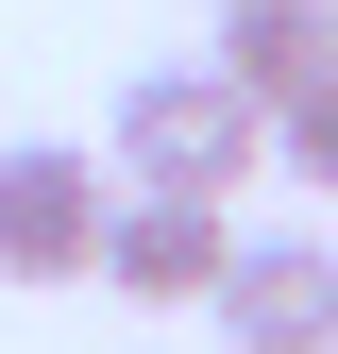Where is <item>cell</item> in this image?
<instances>
[{
  "instance_id": "cell-1",
  "label": "cell",
  "mask_w": 338,
  "mask_h": 354,
  "mask_svg": "<svg viewBox=\"0 0 338 354\" xmlns=\"http://www.w3.org/2000/svg\"><path fill=\"white\" fill-rule=\"evenodd\" d=\"M254 169H271V118H254L220 68H136L118 84V186L136 203H220Z\"/></svg>"
},
{
  "instance_id": "cell-2",
  "label": "cell",
  "mask_w": 338,
  "mask_h": 354,
  "mask_svg": "<svg viewBox=\"0 0 338 354\" xmlns=\"http://www.w3.org/2000/svg\"><path fill=\"white\" fill-rule=\"evenodd\" d=\"M102 219H118V169H84L68 136H17L0 152V287H84Z\"/></svg>"
},
{
  "instance_id": "cell-3",
  "label": "cell",
  "mask_w": 338,
  "mask_h": 354,
  "mask_svg": "<svg viewBox=\"0 0 338 354\" xmlns=\"http://www.w3.org/2000/svg\"><path fill=\"white\" fill-rule=\"evenodd\" d=\"M203 321L237 354H338V236H237L220 287H203Z\"/></svg>"
},
{
  "instance_id": "cell-4",
  "label": "cell",
  "mask_w": 338,
  "mask_h": 354,
  "mask_svg": "<svg viewBox=\"0 0 338 354\" xmlns=\"http://www.w3.org/2000/svg\"><path fill=\"white\" fill-rule=\"evenodd\" d=\"M220 253H237L220 203H136V186H118V219H102V287L152 304V321H186V304L220 287Z\"/></svg>"
},
{
  "instance_id": "cell-5",
  "label": "cell",
  "mask_w": 338,
  "mask_h": 354,
  "mask_svg": "<svg viewBox=\"0 0 338 354\" xmlns=\"http://www.w3.org/2000/svg\"><path fill=\"white\" fill-rule=\"evenodd\" d=\"M220 84L254 118H287L305 84H338V0H220Z\"/></svg>"
},
{
  "instance_id": "cell-6",
  "label": "cell",
  "mask_w": 338,
  "mask_h": 354,
  "mask_svg": "<svg viewBox=\"0 0 338 354\" xmlns=\"http://www.w3.org/2000/svg\"><path fill=\"white\" fill-rule=\"evenodd\" d=\"M271 169L287 186H338V84H305V102L271 118Z\"/></svg>"
}]
</instances>
